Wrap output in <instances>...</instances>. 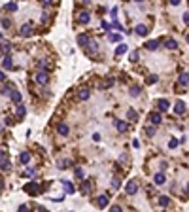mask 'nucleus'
Segmentation results:
<instances>
[{
    "label": "nucleus",
    "mask_w": 189,
    "mask_h": 212,
    "mask_svg": "<svg viewBox=\"0 0 189 212\" xmlns=\"http://www.w3.org/2000/svg\"><path fill=\"white\" fill-rule=\"evenodd\" d=\"M148 121L151 123V127H157V125H161V123H163V118H161L159 112H151V114L148 116Z\"/></svg>",
    "instance_id": "nucleus-1"
},
{
    "label": "nucleus",
    "mask_w": 189,
    "mask_h": 212,
    "mask_svg": "<svg viewBox=\"0 0 189 212\" xmlns=\"http://www.w3.org/2000/svg\"><path fill=\"white\" fill-rule=\"evenodd\" d=\"M34 80H36V83H40V85H46V83L49 82V74H47V72H38Z\"/></svg>",
    "instance_id": "nucleus-2"
},
{
    "label": "nucleus",
    "mask_w": 189,
    "mask_h": 212,
    "mask_svg": "<svg viewBox=\"0 0 189 212\" xmlns=\"http://www.w3.org/2000/svg\"><path fill=\"white\" fill-rule=\"evenodd\" d=\"M57 133L61 135V137H68V133H70V127H68V123H57Z\"/></svg>",
    "instance_id": "nucleus-3"
},
{
    "label": "nucleus",
    "mask_w": 189,
    "mask_h": 212,
    "mask_svg": "<svg viewBox=\"0 0 189 212\" xmlns=\"http://www.w3.org/2000/svg\"><path fill=\"white\" fill-rule=\"evenodd\" d=\"M125 191H127V195H134L136 191H138V184H136L134 180H131V182L125 186Z\"/></svg>",
    "instance_id": "nucleus-4"
},
{
    "label": "nucleus",
    "mask_w": 189,
    "mask_h": 212,
    "mask_svg": "<svg viewBox=\"0 0 189 212\" xmlns=\"http://www.w3.org/2000/svg\"><path fill=\"white\" fill-rule=\"evenodd\" d=\"M19 34L25 36V38H27V36H30V34H32V25H30V23H25V25H21V30H19Z\"/></svg>",
    "instance_id": "nucleus-5"
},
{
    "label": "nucleus",
    "mask_w": 189,
    "mask_h": 212,
    "mask_svg": "<svg viewBox=\"0 0 189 212\" xmlns=\"http://www.w3.org/2000/svg\"><path fill=\"white\" fill-rule=\"evenodd\" d=\"M157 108L161 112H167L168 108H170V102H168L167 99H159V101H157Z\"/></svg>",
    "instance_id": "nucleus-6"
},
{
    "label": "nucleus",
    "mask_w": 189,
    "mask_h": 212,
    "mask_svg": "<svg viewBox=\"0 0 189 212\" xmlns=\"http://www.w3.org/2000/svg\"><path fill=\"white\" fill-rule=\"evenodd\" d=\"M38 189H40V187H38V184H36V182H32V184H27V186H25V191H27V193H30V195L38 193Z\"/></svg>",
    "instance_id": "nucleus-7"
},
{
    "label": "nucleus",
    "mask_w": 189,
    "mask_h": 212,
    "mask_svg": "<svg viewBox=\"0 0 189 212\" xmlns=\"http://www.w3.org/2000/svg\"><path fill=\"white\" fill-rule=\"evenodd\" d=\"M115 127H117L119 133H127V131H129V123L127 121H121V119H117V121H115Z\"/></svg>",
    "instance_id": "nucleus-8"
},
{
    "label": "nucleus",
    "mask_w": 189,
    "mask_h": 212,
    "mask_svg": "<svg viewBox=\"0 0 189 212\" xmlns=\"http://www.w3.org/2000/svg\"><path fill=\"white\" fill-rule=\"evenodd\" d=\"M134 32L138 34V36H146L148 32H150V29H148L146 25H136V29H134Z\"/></svg>",
    "instance_id": "nucleus-9"
},
{
    "label": "nucleus",
    "mask_w": 189,
    "mask_h": 212,
    "mask_svg": "<svg viewBox=\"0 0 189 212\" xmlns=\"http://www.w3.org/2000/svg\"><path fill=\"white\" fill-rule=\"evenodd\" d=\"M89 19H91L89 11H82V13L78 15V21H79V23H83V25H87V23H89Z\"/></svg>",
    "instance_id": "nucleus-10"
},
{
    "label": "nucleus",
    "mask_w": 189,
    "mask_h": 212,
    "mask_svg": "<svg viewBox=\"0 0 189 212\" xmlns=\"http://www.w3.org/2000/svg\"><path fill=\"white\" fill-rule=\"evenodd\" d=\"M89 36H87V34H79L78 36V44H79V46H82V47H87V44H89Z\"/></svg>",
    "instance_id": "nucleus-11"
},
{
    "label": "nucleus",
    "mask_w": 189,
    "mask_h": 212,
    "mask_svg": "<svg viewBox=\"0 0 189 212\" xmlns=\"http://www.w3.org/2000/svg\"><path fill=\"white\" fill-rule=\"evenodd\" d=\"M10 97H11V101H13V102H15V104H17V106L21 104V101H23V95L19 93V91H13V93H11Z\"/></svg>",
    "instance_id": "nucleus-12"
},
{
    "label": "nucleus",
    "mask_w": 189,
    "mask_h": 212,
    "mask_svg": "<svg viewBox=\"0 0 189 212\" xmlns=\"http://www.w3.org/2000/svg\"><path fill=\"white\" fill-rule=\"evenodd\" d=\"M174 112H176V114H180V116H182L183 112H185V104H183L182 101H178V102L174 104Z\"/></svg>",
    "instance_id": "nucleus-13"
},
{
    "label": "nucleus",
    "mask_w": 189,
    "mask_h": 212,
    "mask_svg": "<svg viewBox=\"0 0 189 212\" xmlns=\"http://www.w3.org/2000/svg\"><path fill=\"white\" fill-rule=\"evenodd\" d=\"M164 47H167V49H176V47H178V44H176V40L167 38V40H164Z\"/></svg>",
    "instance_id": "nucleus-14"
},
{
    "label": "nucleus",
    "mask_w": 189,
    "mask_h": 212,
    "mask_svg": "<svg viewBox=\"0 0 189 212\" xmlns=\"http://www.w3.org/2000/svg\"><path fill=\"white\" fill-rule=\"evenodd\" d=\"M96 205H98V208H106L108 206V197L106 195H100L98 201H96Z\"/></svg>",
    "instance_id": "nucleus-15"
},
{
    "label": "nucleus",
    "mask_w": 189,
    "mask_h": 212,
    "mask_svg": "<svg viewBox=\"0 0 189 212\" xmlns=\"http://www.w3.org/2000/svg\"><path fill=\"white\" fill-rule=\"evenodd\" d=\"M157 47H159V40H150L146 44V49H150V51H155Z\"/></svg>",
    "instance_id": "nucleus-16"
},
{
    "label": "nucleus",
    "mask_w": 189,
    "mask_h": 212,
    "mask_svg": "<svg viewBox=\"0 0 189 212\" xmlns=\"http://www.w3.org/2000/svg\"><path fill=\"white\" fill-rule=\"evenodd\" d=\"M127 51H129V46H127V44H119L117 49H115V55H123V53H127Z\"/></svg>",
    "instance_id": "nucleus-17"
},
{
    "label": "nucleus",
    "mask_w": 189,
    "mask_h": 212,
    "mask_svg": "<svg viewBox=\"0 0 189 212\" xmlns=\"http://www.w3.org/2000/svg\"><path fill=\"white\" fill-rule=\"evenodd\" d=\"M153 180H155V184H157V186H163V184H164V180H167V178H164V174H163V173H157Z\"/></svg>",
    "instance_id": "nucleus-18"
},
{
    "label": "nucleus",
    "mask_w": 189,
    "mask_h": 212,
    "mask_svg": "<svg viewBox=\"0 0 189 212\" xmlns=\"http://www.w3.org/2000/svg\"><path fill=\"white\" fill-rule=\"evenodd\" d=\"M114 82H115L114 78H108L106 82H102V83H100V89H108V87H112V85H114Z\"/></svg>",
    "instance_id": "nucleus-19"
},
{
    "label": "nucleus",
    "mask_w": 189,
    "mask_h": 212,
    "mask_svg": "<svg viewBox=\"0 0 189 212\" xmlns=\"http://www.w3.org/2000/svg\"><path fill=\"white\" fill-rule=\"evenodd\" d=\"M2 66H4V68H8V70L11 68V57H10V55H6V57H4V61H2Z\"/></svg>",
    "instance_id": "nucleus-20"
},
{
    "label": "nucleus",
    "mask_w": 189,
    "mask_h": 212,
    "mask_svg": "<svg viewBox=\"0 0 189 212\" xmlns=\"http://www.w3.org/2000/svg\"><path fill=\"white\" fill-rule=\"evenodd\" d=\"M19 161H21V163H25V165H27V163L30 161V154H27V151H23V154L19 155Z\"/></svg>",
    "instance_id": "nucleus-21"
},
{
    "label": "nucleus",
    "mask_w": 189,
    "mask_h": 212,
    "mask_svg": "<svg viewBox=\"0 0 189 212\" xmlns=\"http://www.w3.org/2000/svg\"><path fill=\"white\" fill-rule=\"evenodd\" d=\"M64 184V191H66V193H74L76 191V187L72 186V182H63Z\"/></svg>",
    "instance_id": "nucleus-22"
},
{
    "label": "nucleus",
    "mask_w": 189,
    "mask_h": 212,
    "mask_svg": "<svg viewBox=\"0 0 189 212\" xmlns=\"http://www.w3.org/2000/svg\"><path fill=\"white\" fill-rule=\"evenodd\" d=\"M187 83H189V74L183 72V74L180 76V85H187Z\"/></svg>",
    "instance_id": "nucleus-23"
},
{
    "label": "nucleus",
    "mask_w": 189,
    "mask_h": 212,
    "mask_svg": "<svg viewBox=\"0 0 189 212\" xmlns=\"http://www.w3.org/2000/svg\"><path fill=\"white\" fill-rule=\"evenodd\" d=\"M0 169H2V170H10V169H11L10 161H6V159H0Z\"/></svg>",
    "instance_id": "nucleus-24"
},
{
    "label": "nucleus",
    "mask_w": 189,
    "mask_h": 212,
    "mask_svg": "<svg viewBox=\"0 0 189 212\" xmlns=\"http://www.w3.org/2000/svg\"><path fill=\"white\" fill-rule=\"evenodd\" d=\"M127 118L131 119V121H136V119H138V114H136L134 110H131V108H129V112H127Z\"/></svg>",
    "instance_id": "nucleus-25"
},
{
    "label": "nucleus",
    "mask_w": 189,
    "mask_h": 212,
    "mask_svg": "<svg viewBox=\"0 0 189 212\" xmlns=\"http://www.w3.org/2000/svg\"><path fill=\"white\" fill-rule=\"evenodd\" d=\"M129 93H131L132 97H138V95H140V87H138V85H131V89H129Z\"/></svg>",
    "instance_id": "nucleus-26"
},
{
    "label": "nucleus",
    "mask_w": 189,
    "mask_h": 212,
    "mask_svg": "<svg viewBox=\"0 0 189 212\" xmlns=\"http://www.w3.org/2000/svg\"><path fill=\"white\" fill-rule=\"evenodd\" d=\"M74 165V163L70 161V159H63V161H59V167H61V169H66V167H72Z\"/></svg>",
    "instance_id": "nucleus-27"
},
{
    "label": "nucleus",
    "mask_w": 189,
    "mask_h": 212,
    "mask_svg": "<svg viewBox=\"0 0 189 212\" xmlns=\"http://www.w3.org/2000/svg\"><path fill=\"white\" fill-rule=\"evenodd\" d=\"M168 203H170V199H168L167 195H161L159 197V205L161 206H168Z\"/></svg>",
    "instance_id": "nucleus-28"
},
{
    "label": "nucleus",
    "mask_w": 189,
    "mask_h": 212,
    "mask_svg": "<svg viewBox=\"0 0 189 212\" xmlns=\"http://www.w3.org/2000/svg\"><path fill=\"white\" fill-rule=\"evenodd\" d=\"M10 49H11V44H0V51H2V53H10Z\"/></svg>",
    "instance_id": "nucleus-29"
},
{
    "label": "nucleus",
    "mask_w": 189,
    "mask_h": 212,
    "mask_svg": "<svg viewBox=\"0 0 189 212\" xmlns=\"http://www.w3.org/2000/svg\"><path fill=\"white\" fill-rule=\"evenodd\" d=\"M129 61H131V63H136V61H138V51H131V53H129Z\"/></svg>",
    "instance_id": "nucleus-30"
},
{
    "label": "nucleus",
    "mask_w": 189,
    "mask_h": 212,
    "mask_svg": "<svg viewBox=\"0 0 189 212\" xmlns=\"http://www.w3.org/2000/svg\"><path fill=\"white\" fill-rule=\"evenodd\" d=\"M79 99H82V101H87V99H89V89H82L79 91V95H78Z\"/></svg>",
    "instance_id": "nucleus-31"
},
{
    "label": "nucleus",
    "mask_w": 189,
    "mask_h": 212,
    "mask_svg": "<svg viewBox=\"0 0 189 212\" xmlns=\"http://www.w3.org/2000/svg\"><path fill=\"white\" fill-rule=\"evenodd\" d=\"M112 187H114V189H119V187H121V180H119L117 176L112 178Z\"/></svg>",
    "instance_id": "nucleus-32"
},
{
    "label": "nucleus",
    "mask_w": 189,
    "mask_h": 212,
    "mask_svg": "<svg viewBox=\"0 0 189 212\" xmlns=\"http://www.w3.org/2000/svg\"><path fill=\"white\" fill-rule=\"evenodd\" d=\"M89 191H91V186H89V182H83V184H82V193H83V195H87Z\"/></svg>",
    "instance_id": "nucleus-33"
},
{
    "label": "nucleus",
    "mask_w": 189,
    "mask_h": 212,
    "mask_svg": "<svg viewBox=\"0 0 189 212\" xmlns=\"http://www.w3.org/2000/svg\"><path fill=\"white\" fill-rule=\"evenodd\" d=\"M108 40H110V42H119V40H121V36H119V34H114V32H110V34H108Z\"/></svg>",
    "instance_id": "nucleus-34"
},
{
    "label": "nucleus",
    "mask_w": 189,
    "mask_h": 212,
    "mask_svg": "<svg viewBox=\"0 0 189 212\" xmlns=\"http://www.w3.org/2000/svg\"><path fill=\"white\" fill-rule=\"evenodd\" d=\"M144 133H146V137H153V135H155V127H146Z\"/></svg>",
    "instance_id": "nucleus-35"
},
{
    "label": "nucleus",
    "mask_w": 189,
    "mask_h": 212,
    "mask_svg": "<svg viewBox=\"0 0 189 212\" xmlns=\"http://www.w3.org/2000/svg\"><path fill=\"white\" fill-rule=\"evenodd\" d=\"M6 10H8V11H17V4H15V2L6 4Z\"/></svg>",
    "instance_id": "nucleus-36"
},
{
    "label": "nucleus",
    "mask_w": 189,
    "mask_h": 212,
    "mask_svg": "<svg viewBox=\"0 0 189 212\" xmlns=\"http://www.w3.org/2000/svg\"><path fill=\"white\" fill-rule=\"evenodd\" d=\"M25 114H27L25 106H23V104H19V106H17V116H19V118H23V116H25Z\"/></svg>",
    "instance_id": "nucleus-37"
},
{
    "label": "nucleus",
    "mask_w": 189,
    "mask_h": 212,
    "mask_svg": "<svg viewBox=\"0 0 189 212\" xmlns=\"http://www.w3.org/2000/svg\"><path fill=\"white\" fill-rule=\"evenodd\" d=\"M74 174H76V178H79V180L83 178V170L79 169V167H76V169H74Z\"/></svg>",
    "instance_id": "nucleus-38"
},
{
    "label": "nucleus",
    "mask_w": 189,
    "mask_h": 212,
    "mask_svg": "<svg viewBox=\"0 0 189 212\" xmlns=\"http://www.w3.org/2000/svg\"><path fill=\"white\" fill-rule=\"evenodd\" d=\"M157 80H159L157 76H155V74H151L150 78H148V83H150V85H153V83H157Z\"/></svg>",
    "instance_id": "nucleus-39"
},
{
    "label": "nucleus",
    "mask_w": 189,
    "mask_h": 212,
    "mask_svg": "<svg viewBox=\"0 0 189 212\" xmlns=\"http://www.w3.org/2000/svg\"><path fill=\"white\" fill-rule=\"evenodd\" d=\"M110 212H123V208H121L119 205H114V206L110 208Z\"/></svg>",
    "instance_id": "nucleus-40"
},
{
    "label": "nucleus",
    "mask_w": 189,
    "mask_h": 212,
    "mask_svg": "<svg viewBox=\"0 0 189 212\" xmlns=\"http://www.w3.org/2000/svg\"><path fill=\"white\" fill-rule=\"evenodd\" d=\"M40 68H42V72L47 70V61H40Z\"/></svg>",
    "instance_id": "nucleus-41"
},
{
    "label": "nucleus",
    "mask_w": 189,
    "mask_h": 212,
    "mask_svg": "<svg viewBox=\"0 0 189 212\" xmlns=\"http://www.w3.org/2000/svg\"><path fill=\"white\" fill-rule=\"evenodd\" d=\"M168 146H170V148H176V146H178V140H176V138H172V140L168 142Z\"/></svg>",
    "instance_id": "nucleus-42"
},
{
    "label": "nucleus",
    "mask_w": 189,
    "mask_h": 212,
    "mask_svg": "<svg viewBox=\"0 0 189 212\" xmlns=\"http://www.w3.org/2000/svg\"><path fill=\"white\" fill-rule=\"evenodd\" d=\"M32 174H34V169H27L25 170V176H32Z\"/></svg>",
    "instance_id": "nucleus-43"
},
{
    "label": "nucleus",
    "mask_w": 189,
    "mask_h": 212,
    "mask_svg": "<svg viewBox=\"0 0 189 212\" xmlns=\"http://www.w3.org/2000/svg\"><path fill=\"white\" fill-rule=\"evenodd\" d=\"M19 212H29V206H27V205H21V206H19Z\"/></svg>",
    "instance_id": "nucleus-44"
},
{
    "label": "nucleus",
    "mask_w": 189,
    "mask_h": 212,
    "mask_svg": "<svg viewBox=\"0 0 189 212\" xmlns=\"http://www.w3.org/2000/svg\"><path fill=\"white\" fill-rule=\"evenodd\" d=\"M2 27H6V29H10V21H8V19H2Z\"/></svg>",
    "instance_id": "nucleus-45"
},
{
    "label": "nucleus",
    "mask_w": 189,
    "mask_h": 212,
    "mask_svg": "<svg viewBox=\"0 0 189 212\" xmlns=\"http://www.w3.org/2000/svg\"><path fill=\"white\" fill-rule=\"evenodd\" d=\"M114 29H117V30H123V27H121V25H119V23H117V21H114Z\"/></svg>",
    "instance_id": "nucleus-46"
},
{
    "label": "nucleus",
    "mask_w": 189,
    "mask_h": 212,
    "mask_svg": "<svg viewBox=\"0 0 189 212\" xmlns=\"http://www.w3.org/2000/svg\"><path fill=\"white\" fill-rule=\"evenodd\" d=\"M183 23H189V11L183 13Z\"/></svg>",
    "instance_id": "nucleus-47"
},
{
    "label": "nucleus",
    "mask_w": 189,
    "mask_h": 212,
    "mask_svg": "<svg viewBox=\"0 0 189 212\" xmlns=\"http://www.w3.org/2000/svg\"><path fill=\"white\" fill-rule=\"evenodd\" d=\"M42 21H44V23H47V21H49V15L44 13V15H42Z\"/></svg>",
    "instance_id": "nucleus-48"
},
{
    "label": "nucleus",
    "mask_w": 189,
    "mask_h": 212,
    "mask_svg": "<svg viewBox=\"0 0 189 212\" xmlns=\"http://www.w3.org/2000/svg\"><path fill=\"white\" fill-rule=\"evenodd\" d=\"M93 140H95V142H98V140H100V135H98V133H95V135H93Z\"/></svg>",
    "instance_id": "nucleus-49"
},
{
    "label": "nucleus",
    "mask_w": 189,
    "mask_h": 212,
    "mask_svg": "<svg viewBox=\"0 0 189 212\" xmlns=\"http://www.w3.org/2000/svg\"><path fill=\"white\" fill-rule=\"evenodd\" d=\"M180 2H182V0H170V6H178Z\"/></svg>",
    "instance_id": "nucleus-50"
},
{
    "label": "nucleus",
    "mask_w": 189,
    "mask_h": 212,
    "mask_svg": "<svg viewBox=\"0 0 189 212\" xmlns=\"http://www.w3.org/2000/svg\"><path fill=\"white\" fill-rule=\"evenodd\" d=\"M4 80H6V74H4V72L0 70V82H4Z\"/></svg>",
    "instance_id": "nucleus-51"
},
{
    "label": "nucleus",
    "mask_w": 189,
    "mask_h": 212,
    "mask_svg": "<svg viewBox=\"0 0 189 212\" xmlns=\"http://www.w3.org/2000/svg\"><path fill=\"white\" fill-rule=\"evenodd\" d=\"M38 212H46V208H44V206H38Z\"/></svg>",
    "instance_id": "nucleus-52"
},
{
    "label": "nucleus",
    "mask_w": 189,
    "mask_h": 212,
    "mask_svg": "<svg viewBox=\"0 0 189 212\" xmlns=\"http://www.w3.org/2000/svg\"><path fill=\"white\" fill-rule=\"evenodd\" d=\"M0 40H2V32H0Z\"/></svg>",
    "instance_id": "nucleus-53"
},
{
    "label": "nucleus",
    "mask_w": 189,
    "mask_h": 212,
    "mask_svg": "<svg viewBox=\"0 0 189 212\" xmlns=\"http://www.w3.org/2000/svg\"><path fill=\"white\" fill-rule=\"evenodd\" d=\"M187 191H189V184H187Z\"/></svg>",
    "instance_id": "nucleus-54"
},
{
    "label": "nucleus",
    "mask_w": 189,
    "mask_h": 212,
    "mask_svg": "<svg viewBox=\"0 0 189 212\" xmlns=\"http://www.w3.org/2000/svg\"><path fill=\"white\" fill-rule=\"evenodd\" d=\"M187 42H189V34H187Z\"/></svg>",
    "instance_id": "nucleus-55"
}]
</instances>
